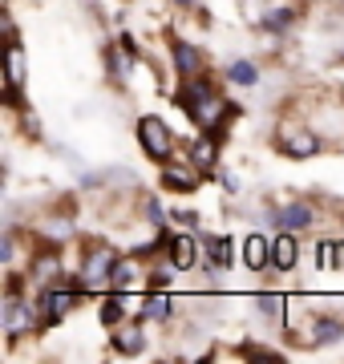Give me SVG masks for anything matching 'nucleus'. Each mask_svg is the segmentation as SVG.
<instances>
[{"instance_id":"4","label":"nucleus","mask_w":344,"mask_h":364,"mask_svg":"<svg viewBox=\"0 0 344 364\" xmlns=\"http://www.w3.org/2000/svg\"><path fill=\"white\" fill-rule=\"evenodd\" d=\"M276 150L284 158H296V162H304V158H316L324 150L316 130H308L304 122H291V117H279L276 122Z\"/></svg>"},{"instance_id":"23","label":"nucleus","mask_w":344,"mask_h":364,"mask_svg":"<svg viewBox=\"0 0 344 364\" xmlns=\"http://www.w3.org/2000/svg\"><path fill=\"white\" fill-rule=\"evenodd\" d=\"M171 219L178 223V227H186V231H203V227H199V210H190V207L171 210Z\"/></svg>"},{"instance_id":"21","label":"nucleus","mask_w":344,"mask_h":364,"mask_svg":"<svg viewBox=\"0 0 344 364\" xmlns=\"http://www.w3.org/2000/svg\"><path fill=\"white\" fill-rule=\"evenodd\" d=\"M336 251H340V239H316L312 243V259H316V272H336Z\"/></svg>"},{"instance_id":"27","label":"nucleus","mask_w":344,"mask_h":364,"mask_svg":"<svg viewBox=\"0 0 344 364\" xmlns=\"http://www.w3.org/2000/svg\"><path fill=\"white\" fill-rule=\"evenodd\" d=\"M304 4H320V0H304Z\"/></svg>"},{"instance_id":"9","label":"nucleus","mask_w":344,"mask_h":364,"mask_svg":"<svg viewBox=\"0 0 344 364\" xmlns=\"http://www.w3.org/2000/svg\"><path fill=\"white\" fill-rule=\"evenodd\" d=\"M166 259H171L174 272H195L203 263V235L199 231H171V243H166Z\"/></svg>"},{"instance_id":"12","label":"nucleus","mask_w":344,"mask_h":364,"mask_svg":"<svg viewBox=\"0 0 344 364\" xmlns=\"http://www.w3.org/2000/svg\"><path fill=\"white\" fill-rule=\"evenodd\" d=\"M166 49H171L174 77H199V73H207V53H203L195 41L171 37V41H166Z\"/></svg>"},{"instance_id":"5","label":"nucleus","mask_w":344,"mask_h":364,"mask_svg":"<svg viewBox=\"0 0 344 364\" xmlns=\"http://www.w3.org/2000/svg\"><path fill=\"white\" fill-rule=\"evenodd\" d=\"M154 255L146 251H130V255H118L114 263V275H109V291H146L150 279H154Z\"/></svg>"},{"instance_id":"15","label":"nucleus","mask_w":344,"mask_h":364,"mask_svg":"<svg viewBox=\"0 0 344 364\" xmlns=\"http://www.w3.org/2000/svg\"><path fill=\"white\" fill-rule=\"evenodd\" d=\"M300 255H304V247H300V235L296 231H279L272 239V272H284V275L296 272Z\"/></svg>"},{"instance_id":"22","label":"nucleus","mask_w":344,"mask_h":364,"mask_svg":"<svg viewBox=\"0 0 344 364\" xmlns=\"http://www.w3.org/2000/svg\"><path fill=\"white\" fill-rule=\"evenodd\" d=\"M16 259H21V231L9 227V231L0 235V263L4 267H16Z\"/></svg>"},{"instance_id":"11","label":"nucleus","mask_w":344,"mask_h":364,"mask_svg":"<svg viewBox=\"0 0 344 364\" xmlns=\"http://www.w3.org/2000/svg\"><path fill=\"white\" fill-rule=\"evenodd\" d=\"M146 344H150V340H146V320L142 316H130V320H122L118 328H109V352H114V356H142L146 352Z\"/></svg>"},{"instance_id":"8","label":"nucleus","mask_w":344,"mask_h":364,"mask_svg":"<svg viewBox=\"0 0 344 364\" xmlns=\"http://www.w3.org/2000/svg\"><path fill=\"white\" fill-rule=\"evenodd\" d=\"M267 219H272V227L276 231H312L316 227V207L308 203V198H284V203H276V207L267 210Z\"/></svg>"},{"instance_id":"25","label":"nucleus","mask_w":344,"mask_h":364,"mask_svg":"<svg viewBox=\"0 0 344 364\" xmlns=\"http://www.w3.org/2000/svg\"><path fill=\"white\" fill-rule=\"evenodd\" d=\"M171 9H178V13H195V9H203V0H166Z\"/></svg>"},{"instance_id":"18","label":"nucleus","mask_w":344,"mask_h":364,"mask_svg":"<svg viewBox=\"0 0 344 364\" xmlns=\"http://www.w3.org/2000/svg\"><path fill=\"white\" fill-rule=\"evenodd\" d=\"M142 320L146 324H171L174 320V296L166 287H150L142 304Z\"/></svg>"},{"instance_id":"19","label":"nucleus","mask_w":344,"mask_h":364,"mask_svg":"<svg viewBox=\"0 0 344 364\" xmlns=\"http://www.w3.org/2000/svg\"><path fill=\"white\" fill-rule=\"evenodd\" d=\"M223 81L235 85V90H255L259 85V65H255L252 57H235V61L223 65Z\"/></svg>"},{"instance_id":"20","label":"nucleus","mask_w":344,"mask_h":364,"mask_svg":"<svg viewBox=\"0 0 344 364\" xmlns=\"http://www.w3.org/2000/svg\"><path fill=\"white\" fill-rule=\"evenodd\" d=\"M288 299L284 291H259L255 296V312H259V320H267V324H284V316H288Z\"/></svg>"},{"instance_id":"26","label":"nucleus","mask_w":344,"mask_h":364,"mask_svg":"<svg viewBox=\"0 0 344 364\" xmlns=\"http://www.w3.org/2000/svg\"><path fill=\"white\" fill-rule=\"evenodd\" d=\"M336 272H344V239H340V251H336Z\"/></svg>"},{"instance_id":"2","label":"nucleus","mask_w":344,"mask_h":364,"mask_svg":"<svg viewBox=\"0 0 344 364\" xmlns=\"http://www.w3.org/2000/svg\"><path fill=\"white\" fill-rule=\"evenodd\" d=\"M0 328H4V340H9V344H21L25 336H37L41 328H45L37 296H28V287H4V299H0Z\"/></svg>"},{"instance_id":"24","label":"nucleus","mask_w":344,"mask_h":364,"mask_svg":"<svg viewBox=\"0 0 344 364\" xmlns=\"http://www.w3.org/2000/svg\"><path fill=\"white\" fill-rule=\"evenodd\" d=\"M219 174V186H223L227 195H239V174L235 170H215Z\"/></svg>"},{"instance_id":"6","label":"nucleus","mask_w":344,"mask_h":364,"mask_svg":"<svg viewBox=\"0 0 344 364\" xmlns=\"http://www.w3.org/2000/svg\"><path fill=\"white\" fill-rule=\"evenodd\" d=\"M203 178H207V174L195 166L190 154H174V158H166V162H158V186L171 191V195H195L203 186Z\"/></svg>"},{"instance_id":"17","label":"nucleus","mask_w":344,"mask_h":364,"mask_svg":"<svg viewBox=\"0 0 344 364\" xmlns=\"http://www.w3.org/2000/svg\"><path fill=\"white\" fill-rule=\"evenodd\" d=\"M296 25H300V9L296 4H276V9H267L259 16V33H267V37H291Z\"/></svg>"},{"instance_id":"16","label":"nucleus","mask_w":344,"mask_h":364,"mask_svg":"<svg viewBox=\"0 0 344 364\" xmlns=\"http://www.w3.org/2000/svg\"><path fill=\"white\" fill-rule=\"evenodd\" d=\"M239 255H243V267L255 275H264L267 267H272V239L259 231H252L243 243H239Z\"/></svg>"},{"instance_id":"14","label":"nucleus","mask_w":344,"mask_h":364,"mask_svg":"<svg viewBox=\"0 0 344 364\" xmlns=\"http://www.w3.org/2000/svg\"><path fill=\"white\" fill-rule=\"evenodd\" d=\"M219 146H223V134L195 130V138H190V150H186V154L195 158V166H199L203 174H215V170H219Z\"/></svg>"},{"instance_id":"7","label":"nucleus","mask_w":344,"mask_h":364,"mask_svg":"<svg viewBox=\"0 0 344 364\" xmlns=\"http://www.w3.org/2000/svg\"><path fill=\"white\" fill-rule=\"evenodd\" d=\"M138 146H142V154L150 158V162H166V158L178 154L171 126H166V117H158V114L138 117Z\"/></svg>"},{"instance_id":"10","label":"nucleus","mask_w":344,"mask_h":364,"mask_svg":"<svg viewBox=\"0 0 344 364\" xmlns=\"http://www.w3.org/2000/svg\"><path fill=\"white\" fill-rule=\"evenodd\" d=\"M203 235V263H199V272L203 275H223V272H231V263H235V239L231 235H207V231H199Z\"/></svg>"},{"instance_id":"3","label":"nucleus","mask_w":344,"mask_h":364,"mask_svg":"<svg viewBox=\"0 0 344 364\" xmlns=\"http://www.w3.org/2000/svg\"><path fill=\"white\" fill-rule=\"evenodd\" d=\"M114 263H118V247H109V243H90V247H81V263H77L81 287H85L90 296H97V291H109Z\"/></svg>"},{"instance_id":"1","label":"nucleus","mask_w":344,"mask_h":364,"mask_svg":"<svg viewBox=\"0 0 344 364\" xmlns=\"http://www.w3.org/2000/svg\"><path fill=\"white\" fill-rule=\"evenodd\" d=\"M227 85V81H223ZM223 85L211 77V73H199V77H178V90H174V102L190 117L195 130H211V134H227L231 122L239 117V105L223 93Z\"/></svg>"},{"instance_id":"13","label":"nucleus","mask_w":344,"mask_h":364,"mask_svg":"<svg viewBox=\"0 0 344 364\" xmlns=\"http://www.w3.org/2000/svg\"><path fill=\"white\" fill-rule=\"evenodd\" d=\"M340 340H344V316L320 308L316 320H312V328H308L304 348H332V344H340Z\"/></svg>"}]
</instances>
